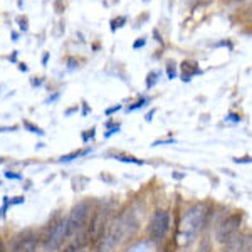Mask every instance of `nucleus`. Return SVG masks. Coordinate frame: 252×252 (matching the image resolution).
Here are the masks:
<instances>
[{
  "label": "nucleus",
  "mask_w": 252,
  "mask_h": 252,
  "mask_svg": "<svg viewBox=\"0 0 252 252\" xmlns=\"http://www.w3.org/2000/svg\"><path fill=\"white\" fill-rule=\"evenodd\" d=\"M170 229V215L166 210H161L158 209L155 210V214H153L152 220H150V239L152 241H161V239L165 237V234L168 232Z\"/></svg>",
  "instance_id": "obj_1"
},
{
  "label": "nucleus",
  "mask_w": 252,
  "mask_h": 252,
  "mask_svg": "<svg viewBox=\"0 0 252 252\" xmlns=\"http://www.w3.org/2000/svg\"><path fill=\"white\" fill-rule=\"evenodd\" d=\"M242 223V215L241 214H232L220 222V225L217 227V232H215V239L220 244H225L227 241L234 237L235 232L239 230Z\"/></svg>",
  "instance_id": "obj_2"
},
{
  "label": "nucleus",
  "mask_w": 252,
  "mask_h": 252,
  "mask_svg": "<svg viewBox=\"0 0 252 252\" xmlns=\"http://www.w3.org/2000/svg\"><path fill=\"white\" fill-rule=\"evenodd\" d=\"M67 237H69L67 235V219H63V220H59L58 223L52 225L51 232H49V235L46 237V242H44V247H46V251H49V252H54L63 246V242L66 241Z\"/></svg>",
  "instance_id": "obj_3"
},
{
  "label": "nucleus",
  "mask_w": 252,
  "mask_h": 252,
  "mask_svg": "<svg viewBox=\"0 0 252 252\" xmlns=\"http://www.w3.org/2000/svg\"><path fill=\"white\" fill-rule=\"evenodd\" d=\"M88 212H89L88 204H79L78 207L72 209V212L67 217V235H72L83 229L88 219Z\"/></svg>",
  "instance_id": "obj_4"
},
{
  "label": "nucleus",
  "mask_w": 252,
  "mask_h": 252,
  "mask_svg": "<svg viewBox=\"0 0 252 252\" xmlns=\"http://www.w3.org/2000/svg\"><path fill=\"white\" fill-rule=\"evenodd\" d=\"M205 220V212L200 205H195L192 209H189L185 212L184 217V230L189 232L190 235L197 232L198 229L202 227V223Z\"/></svg>",
  "instance_id": "obj_5"
},
{
  "label": "nucleus",
  "mask_w": 252,
  "mask_h": 252,
  "mask_svg": "<svg viewBox=\"0 0 252 252\" xmlns=\"http://www.w3.org/2000/svg\"><path fill=\"white\" fill-rule=\"evenodd\" d=\"M180 71H182V81L184 83H189L195 74H200L202 72L198 63H195V61H184L180 64Z\"/></svg>",
  "instance_id": "obj_6"
},
{
  "label": "nucleus",
  "mask_w": 252,
  "mask_h": 252,
  "mask_svg": "<svg viewBox=\"0 0 252 252\" xmlns=\"http://www.w3.org/2000/svg\"><path fill=\"white\" fill-rule=\"evenodd\" d=\"M35 249V241L32 237L20 239V241L12 247V252H34Z\"/></svg>",
  "instance_id": "obj_7"
},
{
  "label": "nucleus",
  "mask_w": 252,
  "mask_h": 252,
  "mask_svg": "<svg viewBox=\"0 0 252 252\" xmlns=\"http://www.w3.org/2000/svg\"><path fill=\"white\" fill-rule=\"evenodd\" d=\"M158 78H160V72L158 71H152V72H148V76H146V79H145V86L146 89H152L155 84L158 83Z\"/></svg>",
  "instance_id": "obj_8"
},
{
  "label": "nucleus",
  "mask_w": 252,
  "mask_h": 252,
  "mask_svg": "<svg viewBox=\"0 0 252 252\" xmlns=\"http://www.w3.org/2000/svg\"><path fill=\"white\" fill-rule=\"evenodd\" d=\"M126 20H128V17H126V15H120V17L113 19L111 20V26H109V29H111V32H116V29H120V27L125 26Z\"/></svg>",
  "instance_id": "obj_9"
},
{
  "label": "nucleus",
  "mask_w": 252,
  "mask_h": 252,
  "mask_svg": "<svg viewBox=\"0 0 252 252\" xmlns=\"http://www.w3.org/2000/svg\"><path fill=\"white\" fill-rule=\"evenodd\" d=\"M166 76H168V79L177 78V66H175L173 61H168V63H166Z\"/></svg>",
  "instance_id": "obj_10"
},
{
  "label": "nucleus",
  "mask_w": 252,
  "mask_h": 252,
  "mask_svg": "<svg viewBox=\"0 0 252 252\" xmlns=\"http://www.w3.org/2000/svg\"><path fill=\"white\" fill-rule=\"evenodd\" d=\"M195 252H212V244H210L209 239H204V241L200 242V246H198V249Z\"/></svg>",
  "instance_id": "obj_11"
},
{
  "label": "nucleus",
  "mask_w": 252,
  "mask_h": 252,
  "mask_svg": "<svg viewBox=\"0 0 252 252\" xmlns=\"http://www.w3.org/2000/svg\"><path fill=\"white\" fill-rule=\"evenodd\" d=\"M128 252H150V246H148V244L141 242V244H136V246H133Z\"/></svg>",
  "instance_id": "obj_12"
},
{
  "label": "nucleus",
  "mask_w": 252,
  "mask_h": 252,
  "mask_svg": "<svg viewBox=\"0 0 252 252\" xmlns=\"http://www.w3.org/2000/svg\"><path fill=\"white\" fill-rule=\"evenodd\" d=\"M148 103H150L148 97H145V99H140V101H138V103L131 104V106H128V111H135V109H140V108L146 106V104H148Z\"/></svg>",
  "instance_id": "obj_13"
},
{
  "label": "nucleus",
  "mask_w": 252,
  "mask_h": 252,
  "mask_svg": "<svg viewBox=\"0 0 252 252\" xmlns=\"http://www.w3.org/2000/svg\"><path fill=\"white\" fill-rule=\"evenodd\" d=\"M145 46H146V37H140V39H136L135 42H133V49H135V51H138V49H141Z\"/></svg>",
  "instance_id": "obj_14"
},
{
  "label": "nucleus",
  "mask_w": 252,
  "mask_h": 252,
  "mask_svg": "<svg viewBox=\"0 0 252 252\" xmlns=\"http://www.w3.org/2000/svg\"><path fill=\"white\" fill-rule=\"evenodd\" d=\"M187 3H190V5H209L212 0H185Z\"/></svg>",
  "instance_id": "obj_15"
},
{
  "label": "nucleus",
  "mask_w": 252,
  "mask_h": 252,
  "mask_svg": "<svg viewBox=\"0 0 252 252\" xmlns=\"http://www.w3.org/2000/svg\"><path fill=\"white\" fill-rule=\"evenodd\" d=\"M24 126H26L27 129H31L32 133H37V135H42V133H44L40 128H37V126H34V125H31V123H27V121H26V123H24Z\"/></svg>",
  "instance_id": "obj_16"
},
{
  "label": "nucleus",
  "mask_w": 252,
  "mask_h": 252,
  "mask_svg": "<svg viewBox=\"0 0 252 252\" xmlns=\"http://www.w3.org/2000/svg\"><path fill=\"white\" fill-rule=\"evenodd\" d=\"M17 22H19L20 31L27 32V29H29V26H27V19H26V17H19V19H17Z\"/></svg>",
  "instance_id": "obj_17"
},
{
  "label": "nucleus",
  "mask_w": 252,
  "mask_h": 252,
  "mask_svg": "<svg viewBox=\"0 0 252 252\" xmlns=\"http://www.w3.org/2000/svg\"><path fill=\"white\" fill-rule=\"evenodd\" d=\"M79 251H81V246H79V244H72V246H69L64 252H79Z\"/></svg>",
  "instance_id": "obj_18"
},
{
  "label": "nucleus",
  "mask_w": 252,
  "mask_h": 252,
  "mask_svg": "<svg viewBox=\"0 0 252 252\" xmlns=\"http://www.w3.org/2000/svg\"><path fill=\"white\" fill-rule=\"evenodd\" d=\"M235 163H251L252 161V158L251 157H246V158H235Z\"/></svg>",
  "instance_id": "obj_19"
},
{
  "label": "nucleus",
  "mask_w": 252,
  "mask_h": 252,
  "mask_svg": "<svg viewBox=\"0 0 252 252\" xmlns=\"http://www.w3.org/2000/svg\"><path fill=\"white\" fill-rule=\"evenodd\" d=\"M120 109H121V104H116V106H113V108H108V109H106V115H113V113L120 111Z\"/></svg>",
  "instance_id": "obj_20"
},
{
  "label": "nucleus",
  "mask_w": 252,
  "mask_h": 252,
  "mask_svg": "<svg viewBox=\"0 0 252 252\" xmlns=\"http://www.w3.org/2000/svg\"><path fill=\"white\" fill-rule=\"evenodd\" d=\"M227 121H234V123H239L241 121V116H237V115H229L225 118Z\"/></svg>",
  "instance_id": "obj_21"
},
{
  "label": "nucleus",
  "mask_w": 252,
  "mask_h": 252,
  "mask_svg": "<svg viewBox=\"0 0 252 252\" xmlns=\"http://www.w3.org/2000/svg\"><path fill=\"white\" fill-rule=\"evenodd\" d=\"M67 67H69V69H74V67H76V61L72 59V58H69V59H67Z\"/></svg>",
  "instance_id": "obj_22"
},
{
  "label": "nucleus",
  "mask_w": 252,
  "mask_h": 252,
  "mask_svg": "<svg viewBox=\"0 0 252 252\" xmlns=\"http://www.w3.org/2000/svg\"><path fill=\"white\" fill-rule=\"evenodd\" d=\"M153 34H155V39L158 40V42H160V44H163V39L160 37V34H158V31H157V29L153 31Z\"/></svg>",
  "instance_id": "obj_23"
},
{
  "label": "nucleus",
  "mask_w": 252,
  "mask_h": 252,
  "mask_svg": "<svg viewBox=\"0 0 252 252\" xmlns=\"http://www.w3.org/2000/svg\"><path fill=\"white\" fill-rule=\"evenodd\" d=\"M5 177H7V178H20L19 175H15V173H10V172H7V173H5Z\"/></svg>",
  "instance_id": "obj_24"
},
{
  "label": "nucleus",
  "mask_w": 252,
  "mask_h": 252,
  "mask_svg": "<svg viewBox=\"0 0 252 252\" xmlns=\"http://www.w3.org/2000/svg\"><path fill=\"white\" fill-rule=\"evenodd\" d=\"M153 113H155V109H152V111L146 115V121H152V116H153Z\"/></svg>",
  "instance_id": "obj_25"
},
{
  "label": "nucleus",
  "mask_w": 252,
  "mask_h": 252,
  "mask_svg": "<svg viewBox=\"0 0 252 252\" xmlns=\"http://www.w3.org/2000/svg\"><path fill=\"white\" fill-rule=\"evenodd\" d=\"M47 59H49V54L46 52V54L42 56V64H44V66H46V64H47Z\"/></svg>",
  "instance_id": "obj_26"
},
{
  "label": "nucleus",
  "mask_w": 252,
  "mask_h": 252,
  "mask_svg": "<svg viewBox=\"0 0 252 252\" xmlns=\"http://www.w3.org/2000/svg\"><path fill=\"white\" fill-rule=\"evenodd\" d=\"M17 39H19L17 32H12V40H14V42H15V40H17Z\"/></svg>",
  "instance_id": "obj_27"
},
{
  "label": "nucleus",
  "mask_w": 252,
  "mask_h": 252,
  "mask_svg": "<svg viewBox=\"0 0 252 252\" xmlns=\"http://www.w3.org/2000/svg\"><path fill=\"white\" fill-rule=\"evenodd\" d=\"M15 58H17V52H14V54L10 56V61H12V63H14V61H15Z\"/></svg>",
  "instance_id": "obj_28"
},
{
  "label": "nucleus",
  "mask_w": 252,
  "mask_h": 252,
  "mask_svg": "<svg viewBox=\"0 0 252 252\" xmlns=\"http://www.w3.org/2000/svg\"><path fill=\"white\" fill-rule=\"evenodd\" d=\"M19 67H20V71H27V66H24V64H20Z\"/></svg>",
  "instance_id": "obj_29"
},
{
  "label": "nucleus",
  "mask_w": 252,
  "mask_h": 252,
  "mask_svg": "<svg viewBox=\"0 0 252 252\" xmlns=\"http://www.w3.org/2000/svg\"><path fill=\"white\" fill-rule=\"evenodd\" d=\"M234 2H244V0H234Z\"/></svg>",
  "instance_id": "obj_30"
},
{
  "label": "nucleus",
  "mask_w": 252,
  "mask_h": 252,
  "mask_svg": "<svg viewBox=\"0 0 252 252\" xmlns=\"http://www.w3.org/2000/svg\"><path fill=\"white\" fill-rule=\"evenodd\" d=\"M0 252H3V251H2V246H0Z\"/></svg>",
  "instance_id": "obj_31"
},
{
  "label": "nucleus",
  "mask_w": 252,
  "mask_h": 252,
  "mask_svg": "<svg viewBox=\"0 0 252 252\" xmlns=\"http://www.w3.org/2000/svg\"><path fill=\"white\" fill-rule=\"evenodd\" d=\"M143 2H148V0H143Z\"/></svg>",
  "instance_id": "obj_32"
},
{
  "label": "nucleus",
  "mask_w": 252,
  "mask_h": 252,
  "mask_svg": "<svg viewBox=\"0 0 252 252\" xmlns=\"http://www.w3.org/2000/svg\"><path fill=\"white\" fill-rule=\"evenodd\" d=\"M251 17H252V12H251Z\"/></svg>",
  "instance_id": "obj_33"
}]
</instances>
